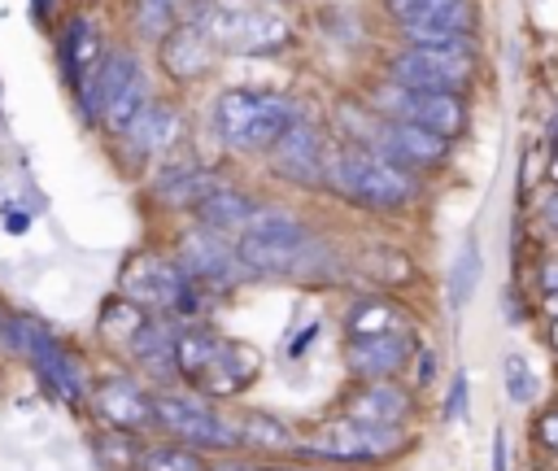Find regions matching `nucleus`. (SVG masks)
I'll list each match as a JSON object with an SVG mask.
<instances>
[{
	"label": "nucleus",
	"instance_id": "1",
	"mask_svg": "<svg viewBox=\"0 0 558 471\" xmlns=\"http://www.w3.org/2000/svg\"><path fill=\"white\" fill-rule=\"evenodd\" d=\"M235 257L253 275H318L327 249L310 235L305 222L279 209H257L253 222L235 235Z\"/></svg>",
	"mask_w": 558,
	"mask_h": 471
},
{
	"label": "nucleus",
	"instance_id": "2",
	"mask_svg": "<svg viewBox=\"0 0 558 471\" xmlns=\"http://www.w3.org/2000/svg\"><path fill=\"white\" fill-rule=\"evenodd\" d=\"M296 122V105L279 92L257 87H231L214 105V126L231 148H275V140Z\"/></svg>",
	"mask_w": 558,
	"mask_h": 471
},
{
	"label": "nucleus",
	"instance_id": "3",
	"mask_svg": "<svg viewBox=\"0 0 558 471\" xmlns=\"http://www.w3.org/2000/svg\"><path fill=\"white\" fill-rule=\"evenodd\" d=\"M327 188L353 205H366V209H397L414 196V174L366 153V148H344V153H331L327 157Z\"/></svg>",
	"mask_w": 558,
	"mask_h": 471
},
{
	"label": "nucleus",
	"instance_id": "4",
	"mask_svg": "<svg viewBox=\"0 0 558 471\" xmlns=\"http://www.w3.org/2000/svg\"><path fill=\"white\" fill-rule=\"evenodd\" d=\"M153 410H157V432H166L174 445H187L196 454H235L240 449V427L227 414H218L205 397L157 388Z\"/></svg>",
	"mask_w": 558,
	"mask_h": 471
},
{
	"label": "nucleus",
	"instance_id": "5",
	"mask_svg": "<svg viewBox=\"0 0 558 471\" xmlns=\"http://www.w3.org/2000/svg\"><path fill=\"white\" fill-rule=\"evenodd\" d=\"M118 297H126L144 314H174V318L201 310V301H205V292L183 275V266L174 257H161V253L131 257L122 270Z\"/></svg>",
	"mask_w": 558,
	"mask_h": 471
},
{
	"label": "nucleus",
	"instance_id": "6",
	"mask_svg": "<svg viewBox=\"0 0 558 471\" xmlns=\"http://www.w3.org/2000/svg\"><path fill=\"white\" fill-rule=\"evenodd\" d=\"M148 105H153V100H148V78H144L140 61H135L131 52L105 57L100 74H96L92 87L83 92L87 118H96V122H100L105 131H113V135H126V131L140 122V113H144Z\"/></svg>",
	"mask_w": 558,
	"mask_h": 471
},
{
	"label": "nucleus",
	"instance_id": "7",
	"mask_svg": "<svg viewBox=\"0 0 558 471\" xmlns=\"http://www.w3.org/2000/svg\"><path fill=\"white\" fill-rule=\"evenodd\" d=\"M4 336L26 353V362L35 366V375L44 379V388L57 397V401H65V406H78L83 397H87V379H83V366H78V358L39 323V318H26V314H17V318H9L4 323Z\"/></svg>",
	"mask_w": 558,
	"mask_h": 471
},
{
	"label": "nucleus",
	"instance_id": "8",
	"mask_svg": "<svg viewBox=\"0 0 558 471\" xmlns=\"http://www.w3.org/2000/svg\"><path fill=\"white\" fill-rule=\"evenodd\" d=\"M405 449L401 427H371L357 419H331L323 423L310 440H296V454L318 458V462H384Z\"/></svg>",
	"mask_w": 558,
	"mask_h": 471
},
{
	"label": "nucleus",
	"instance_id": "9",
	"mask_svg": "<svg viewBox=\"0 0 558 471\" xmlns=\"http://www.w3.org/2000/svg\"><path fill=\"white\" fill-rule=\"evenodd\" d=\"M196 26L222 52H266V48H279L288 39V22L279 13L240 9V4H209L196 17Z\"/></svg>",
	"mask_w": 558,
	"mask_h": 471
},
{
	"label": "nucleus",
	"instance_id": "10",
	"mask_svg": "<svg viewBox=\"0 0 558 471\" xmlns=\"http://www.w3.org/2000/svg\"><path fill=\"white\" fill-rule=\"evenodd\" d=\"M392 83L410 92H449L471 83L475 74V52H440V48H401L392 57Z\"/></svg>",
	"mask_w": 558,
	"mask_h": 471
},
{
	"label": "nucleus",
	"instance_id": "11",
	"mask_svg": "<svg viewBox=\"0 0 558 471\" xmlns=\"http://www.w3.org/2000/svg\"><path fill=\"white\" fill-rule=\"evenodd\" d=\"M174 262L183 266V275L201 288V292H227L240 275H248L235 257V249L218 235V231H205V227H192L179 249H174Z\"/></svg>",
	"mask_w": 558,
	"mask_h": 471
},
{
	"label": "nucleus",
	"instance_id": "12",
	"mask_svg": "<svg viewBox=\"0 0 558 471\" xmlns=\"http://www.w3.org/2000/svg\"><path fill=\"white\" fill-rule=\"evenodd\" d=\"M92 410L96 419L113 432V436H140V432H157V410H153V392L131 379V375H109L105 384H96L92 392Z\"/></svg>",
	"mask_w": 558,
	"mask_h": 471
},
{
	"label": "nucleus",
	"instance_id": "13",
	"mask_svg": "<svg viewBox=\"0 0 558 471\" xmlns=\"http://www.w3.org/2000/svg\"><path fill=\"white\" fill-rule=\"evenodd\" d=\"M379 105L392 109L397 122H414V126H423V131H432L440 140H449V135H458L466 126V105L458 96H449V92H410V87L388 83L379 92Z\"/></svg>",
	"mask_w": 558,
	"mask_h": 471
},
{
	"label": "nucleus",
	"instance_id": "14",
	"mask_svg": "<svg viewBox=\"0 0 558 471\" xmlns=\"http://www.w3.org/2000/svg\"><path fill=\"white\" fill-rule=\"evenodd\" d=\"M366 135H371V153L401 166V170H427V166H440L445 161V140L414 126V122H397V118H379V122H366Z\"/></svg>",
	"mask_w": 558,
	"mask_h": 471
},
{
	"label": "nucleus",
	"instance_id": "15",
	"mask_svg": "<svg viewBox=\"0 0 558 471\" xmlns=\"http://www.w3.org/2000/svg\"><path fill=\"white\" fill-rule=\"evenodd\" d=\"M270 161H275V170H279L288 183H296V188H314V183H323V174H327L323 135H318L305 118H296V122L275 140Z\"/></svg>",
	"mask_w": 558,
	"mask_h": 471
},
{
	"label": "nucleus",
	"instance_id": "16",
	"mask_svg": "<svg viewBox=\"0 0 558 471\" xmlns=\"http://www.w3.org/2000/svg\"><path fill=\"white\" fill-rule=\"evenodd\" d=\"M414 358V340H410V327L401 331H388V336H357V340H344V362L357 379H392L405 362Z\"/></svg>",
	"mask_w": 558,
	"mask_h": 471
},
{
	"label": "nucleus",
	"instance_id": "17",
	"mask_svg": "<svg viewBox=\"0 0 558 471\" xmlns=\"http://www.w3.org/2000/svg\"><path fill=\"white\" fill-rule=\"evenodd\" d=\"M405 414H410V392L392 379L362 384L344 406V419H357V423H371V427H401Z\"/></svg>",
	"mask_w": 558,
	"mask_h": 471
},
{
	"label": "nucleus",
	"instance_id": "18",
	"mask_svg": "<svg viewBox=\"0 0 558 471\" xmlns=\"http://www.w3.org/2000/svg\"><path fill=\"white\" fill-rule=\"evenodd\" d=\"M61 48H65V70H70L78 96H83L92 87V78L100 74V65H105V44H100V35L87 17H74L70 31L61 35Z\"/></svg>",
	"mask_w": 558,
	"mask_h": 471
},
{
	"label": "nucleus",
	"instance_id": "19",
	"mask_svg": "<svg viewBox=\"0 0 558 471\" xmlns=\"http://www.w3.org/2000/svg\"><path fill=\"white\" fill-rule=\"evenodd\" d=\"M214 52H218V48L209 44V35L192 22V26H179V31H170V35H166L161 61H166V70H170L174 78H201V74L209 70Z\"/></svg>",
	"mask_w": 558,
	"mask_h": 471
},
{
	"label": "nucleus",
	"instance_id": "20",
	"mask_svg": "<svg viewBox=\"0 0 558 471\" xmlns=\"http://www.w3.org/2000/svg\"><path fill=\"white\" fill-rule=\"evenodd\" d=\"M262 205L257 201H248L244 192H235V188H214L201 205H196V214H201V227L205 231H218V235H227V231H244L248 222H253V214H257Z\"/></svg>",
	"mask_w": 558,
	"mask_h": 471
},
{
	"label": "nucleus",
	"instance_id": "21",
	"mask_svg": "<svg viewBox=\"0 0 558 471\" xmlns=\"http://www.w3.org/2000/svg\"><path fill=\"white\" fill-rule=\"evenodd\" d=\"M179 131H183V122H179L174 109H166V105H148V109L140 113V122L126 131V144H131L140 157H153V153L174 148Z\"/></svg>",
	"mask_w": 558,
	"mask_h": 471
},
{
	"label": "nucleus",
	"instance_id": "22",
	"mask_svg": "<svg viewBox=\"0 0 558 471\" xmlns=\"http://www.w3.org/2000/svg\"><path fill=\"white\" fill-rule=\"evenodd\" d=\"M401 327H405L401 310L392 301H384V297H366V301H357L344 314V336L349 340H357V336H388V331H401Z\"/></svg>",
	"mask_w": 558,
	"mask_h": 471
},
{
	"label": "nucleus",
	"instance_id": "23",
	"mask_svg": "<svg viewBox=\"0 0 558 471\" xmlns=\"http://www.w3.org/2000/svg\"><path fill=\"white\" fill-rule=\"evenodd\" d=\"M240 427V445H253V449H266V454H279V449H296V436L288 432L283 419L275 414H262V410H244L235 419Z\"/></svg>",
	"mask_w": 558,
	"mask_h": 471
},
{
	"label": "nucleus",
	"instance_id": "24",
	"mask_svg": "<svg viewBox=\"0 0 558 471\" xmlns=\"http://www.w3.org/2000/svg\"><path fill=\"white\" fill-rule=\"evenodd\" d=\"M480 270H484V262H480V240L466 235L462 249L453 253V266H449V305H453V310H462V305L475 297Z\"/></svg>",
	"mask_w": 558,
	"mask_h": 471
},
{
	"label": "nucleus",
	"instance_id": "25",
	"mask_svg": "<svg viewBox=\"0 0 558 471\" xmlns=\"http://www.w3.org/2000/svg\"><path fill=\"white\" fill-rule=\"evenodd\" d=\"M140 471H205L209 462L187 449V445H174V440H161V445H144L140 458H135Z\"/></svg>",
	"mask_w": 558,
	"mask_h": 471
},
{
	"label": "nucleus",
	"instance_id": "26",
	"mask_svg": "<svg viewBox=\"0 0 558 471\" xmlns=\"http://www.w3.org/2000/svg\"><path fill=\"white\" fill-rule=\"evenodd\" d=\"M214 188H222L209 170H179L170 183H161V201L166 205H201Z\"/></svg>",
	"mask_w": 558,
	"mask_h": 471
},
{
	"label": "nucleus",
	"instance_id": "27",
	"mask_svg": "<svg viewBox=\"0 0 558 471\" xmlns=\"http://www.w3.org/2000/svg\"><path fill=\"white\" fill-rule=\"evenodd\" d=\"M501 384H506V397L514 406H527L536 397V375H532V366L519 353H506L501 358Z\"/></svg>",
	"mask_w": 558,
	"mask_h": 471
},
{
	"label": "nucleus",
	"instance_id": "28",
	"mask_svg": "<svg viewBox=\"0 0 558 471\" xmlns=\"http://www.w3.org/2000/svg\"><path fill=\"white\" fill-rule=\"evenodd\" d=\"M135 26L144 35H166L174 26V0H140L135 4Z\"/></svg>",
	"mask_w": 558,
	"mask_h": 471
},
{
	"label": "nucleus",
	"instance_id": "29",
	"mask_svg": "<svg viewBox=\"0 0 558 471\" xmlns=\"http://www.w3.org/2000/svg\"><path fill=\"white\" fill-rule=\"evenodd\" d=\"M466 414V371H453V384H449V397H445V419H462Z\"/></svg>",
	"mask_w": 558,
	"mask_h": 471
},
{
	"label": "nucleus",
	"instance_id": "30",
	"mask_svg": "<svg viewBox=\"0 0 558 471\" xmlns=\"http://www.w3.org/2000/svg\"><path fill=\"white\" fill-rule=\"evenodd\" d=\"M205 471H253V462H244V458H231V454H227V458H218V462H209Z\"/></svg>",
	"mask_w": 558,
	"mask_h": 471
},
{
	"label": "nucleus",
	"instance_id": "31",
	"mask_svg": "<svg viewBox=\"0 0 558 471\" xmlns=\"http://www.w3.org/2000/svg\"><path fill=\"white\" fill-rule=\"evenodd\" d=\"M488 471H506V432L493 436V467Z\"/></svg>",
	"mask_w": 558,
	"mask_h": 471
},
{
	"label": "nucleus",
	"instance_id": "32",
	"mask_svg": "<svg viewBox=\"0 0 558 471\" xmlns=\"http://www.w3.org/2000/svg\"><path fill=\"white\" fill-rule=\"evenodd\" d=\"M541 288H545V292H549V297H554V292H558V262H549V266H545V270H541Z\"/></svg>",
	"mask_w": 558,
	"mask_h": 471
},
{
	"label": "nucleus",
	"instance_id": "33",
	"mask_svg": "<svg viewBox=\"0 0 558 471\" xmlns=\"http://www.w3.org/2000/svg\"><path fill=\"white\" fill-rule=\"evenodd\" d=\"M545 222H549V227H558V196H549V201H545Z\"/></svg>",
	"mask_w": 558,
	"mask_h": 471
},
{
	"label": "nucleus",
	"instance_id": "34",
	"mask_svg": "<svg viewBox=\"0 0 558 471\" xmlns=\"http://www.w3.org/2000/svg\"><path fill=\"white\" fill-rule=\"evenodd\" d=\"M253 471H314V467H253Z\"/></svg>",
	"mask_w": 558,
	"mask_h": 471
},
{
	"label": "nucleus",
	"instance_id": "35",
	"mask_svg": "<svg viewBox=\"0 0 558 471\" xmlns=\"http://www.w3.org/2000/svg\"><path fill=\"white\" fill-rule=\"evenodd\" d=\"M549 310H558V292H554V297H549Z\"/></svg>",
	"mask_w": 558,
	"mask_h": 471
},
{
	"label": "nucleus",
	"instance_id": "36",
	"mask_svg": "<svg viewBox=\"0 0 558 471\" xmlns=\"http://www.w3.org/2000/svg\"><path fill=\"white\" fill-rule=\"evenodd\" d=\"M554 345H558V323H554Z\"/></svg>",
	"mask_w": 558,
	"mask_h": 471
}]
</instances>
